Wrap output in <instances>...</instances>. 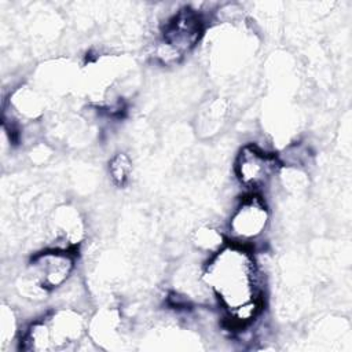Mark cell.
<instances>
[{
  "mask_svg": "<svg viewBox=\"0 0 352 352\" xmlns=\"http://www.w3.org/2000/svg\"><path fill=\"white\" fill-rule=\"evenodd\" d=\"M202 32V19L194 10H179L164 26L162 40L157 47V58L164 63L177 62L197 45Z\"/></svg>",
  "mask_w": 352,
  "mask_h": 352,
  "instance_id": "3",
  "label": "cell"
},
{
  "mask_svg": "<svg viewBox=\"0 0 352 352\" xmlns=\"http://www.w3.org/2000/svg\"><path fill=\"white\" fill-rule=\"evenodd\" d=\"M131 170H132V162L129 157L124 153L116 154L109 162L110 176L117 186H124L128 182Z\"/></svg>",
  "mask_w": 352,
  "mask_h": 352,
  "instance_id": "7",
  "label": "cell"
},
{
  "mask_svg": "<svg viewBox=\"0 0 352 352\" xmlns=\"http://www.w3.org/2000/svg\"><path fill=\"white\" fill-rule=\"evenodd\" d=\"M268 221L270 212L265 201L257 194L243 197L235 206L228 223L232 242L242 245L253 242L265 231Z\"/></svg>",
  "mask_w": 352,
  "mask_h": 352,
  "instance_id": "5",
  "label": "cell"
},
{
  "mask_svg": "<svg viewBox=\"0 0 352 352\" xmlns=\"http://www.w3.org/2000/svg\"><path fill=\"white\" fill-rule=\"evenodd\" d=\"M0 329H1V345L3 348H6L7 342L10 340H12L15 329H16V323H15V316L11 308L8 307H3L1 309V323H0Z\"/></svg>",
  "mask_w": 352,
  "mask_h": 352,
  "instance_id": "9",
  "label": "cell"
},
{
  "mask_svg": "<svg viewBox=\"0 0 352 352\" xmlns=\"http://www.w3.org/2000/svg\"><path fill=\"white\" fill-rule=\"evenodd\" d=\"M278 168V158L254 144L243 146L239 150L234 165L238 182L252 190L267 186L276 175Z\"/></svg>",
  "mask_w": 352,
  "mask_h": 352,
  "instance_id": "6",
  "label": "cell"
},
{
  "mask_svg": "<svg viewBox=\"0 0 352 352\" xmlns=\"http://www.w3.org/2000/svg\"><path fill=\"white\" fill-rule=\"evenodd\" d=\"M195 245L206 252H217L223 245V235L212 227H202L194 235Z\"/></svg>",
  "mask_w": 352,
  "mask_h": 352,
  "instance_id": "8",
  "label": "cell"
},
{
  "mask_svg": "<svg viewBox=\"0 0 352 352\" xmlns=\"http://www.w3.org/2000/svg\"><path fill=\"white\" fill-rule=\"evenodd\" d=\"M202 280L227 311L232 326L243 327L261 312L258 268L248 245L230 242L212 253Z\"/></svg>",
  "mask_w": 352,
  "mask_h": 352,
  "instance_id": "1",
  "label": "cell"
},
{
  "mask_svg": "<svg viewBox=\"0 0 352 352\" xmlns=\"http://www.w3.org/2000/svg\"><path fill=\"white\" fill-rule=\"evenodd\" d=\"M85 330L82 315L72 308L56 309L33 322L21 337V349L47 352L69 349Z\"/></svg>",
  "mask_w": 352,
  "mask_h": 352,
  "instance_id": "2",
  "label": "cell"
},
{
  "mask_svg": "<svg viewBox=\"0 0 352 352\" xmlns=\"http://www.w3.org/2000/svg\"><path fill=\"white\" fill-rule=\"evenodd\" d=\"M74 270V254L65 248L48 249L32 257L26 275L45 293L63 286Z\"/></svg>",
  "mask_w": 352,
  "mask_h": 352,
  "instance_id": "4",
  "label": "cell"
}]
</instances>
